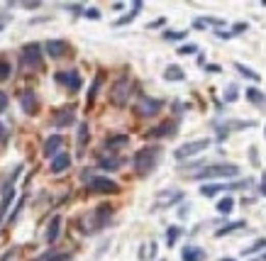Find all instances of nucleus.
Instances as JSON below:
<instances>
[{
	"label": "nucleus",
	"mask_w": 266,
	"mask_h": 261,
	"mask_svg": "<svg viewBox=\"0 0 266 261\" xmlns=\"http://www.w3.org/2000/svg\"><path fill=\"white\" fill-rule=\"evenodd\" d=\"M159 159H161V147H144V149H139L134 154L132 163L139 176H149L156 169Z\"/></svg>",
	"instance_id": "1"
},
{
	"label": "nucleus",
	"mask_w": 266,
	"mask_h": 261,
	"mask_svg": "<svg viewBox=\"0 0 266 261\" xmlns=\"http://www.w3.org/2000/svg\"><path fill=\"white\" fill-rule=\"evenodd\" d=\"M239 169L234 163H217V166H205L196 174H190L193 181H210V178H237Z\"/></svg>",
	"instance_id": "2"
},
{
	"label": "nucleus",
	"mask_w": 266,
	"mask_h": 261,
	"mask_svg": "<svg viewBox=\"0 0 266 261\" xmlns=\"http://www.w3.org/2000/svg\"><path fill=\"white\" fill-rule=\"evenodd\" d=\"M42 44H25L22 46V54H20V64L25 66V68H32V71H42L44 68V59H42Z\"/></svg>",
	"instance_id": "3"
},
{
	"label": "nucleus",
	"mask_w": 266,
	"mask_h": 261,
	"mask_svg": "<svg viewBox=\"0 0 266 261\" xmlns=\"http://www.w3.org/2000/svg\"><path fill=\"white\" fill-rule=\"evenodd\" d=\"M110 218H112V205L110 203L98 205L95 210H93V215H90V227L86 229V232H98V229H103L108 222H110Z\"/></svg>",
	"instance_id": "4"
},
{
	"label": "nucleus",
	"mask_w": 266,
	"mask_h": 261,
	"mask_svg": "<svg viewBox=\"0 0 266 261\" xmlns=\"http://www.w3.org/2000/svg\"><path fill=\"white\" fill-rule=\"evenodd\" d=\"M247 185H252L249 178H244V181H234V183H203V188H200V196H203V198H212V196H217L220 191H237V188H247Z\"/></svg>",
	"instance_id": "5"
},
{
	"label": "nucleus",
	"mask_w": 266,
	"mask_h": 261,
	"mask_svg": "<svg viewBox=\"0 0 266 261\" xmlns=\"http://www.w3.org/2000/svg\"><path fill=\"white\" fill-rule=\"evenodd\" d=\"M210 147V139H193V141H186L183 147H178L176 152H174V156H176L178 161L181 159H190V156H198L200 152H205Z\"/></svg>",
	"instance_id": "6"
},
{
	"label": "nucleus",
	"mask_w": 266,
	"mask_h": 261,
	"mask_svg": "<svg viewBox=\"0 0 266 261\" xmlns=\"http://www.w3.org/2000/svg\"><path fill=\"white\" fill-rule=\"evenodd\" d=\"M20 171H22V166H17V169L12 171V178L5 183V188H3V198H0V222H3V218H5V212H8V207H10L12 198H15V178L20 176Z\"/></svg>",
	"instance_id": "7"
},
{
	"label": "nucleus",
	"mask_w": 266,
	"mask_h": 261,
	"mask_svg": "<svg viewBox=\"0 0 266 261\" xmlns=\"http://www.w3.org/2000/svg\"><path fill=\"white\" fill-rule=\"evenodd\" d=\"M88 191H93V193H117V191H120V185L115 183L112 178H105V176H93V178H88Z\"/></svg>",
	"instance_id": "8"
},
{
	"label": "nucleus",
	"mask_w": 266,
	"mask_h": 261,
	"mask_svg": "<svg viewBox=\"0 0 266 261\" xmlns=\"http://www.w3.org/2000/svg\"><path fill=\"white\" fill-rule=\"evenodd\" d=\"M127 96H130V81H127V78H120V81L112 86V93H110L112 105L125 108V105H127Z\"/></svg>",
	"instance_id": "9"
},
{
	"label": "nucleus",
	"mask_w": 266,
	"mask_h": 261,
	"mask_svg": "<svg viewBox=\"0 0 266 261\" xmlns=\"http://www.w3.org/2000/svg\"><path fill=\"white\" fill-rule=\"evenodd\" d=\"M76 122V110L71 108H59L54 112V117H52V125H54L56 130H64V127H71Z\"/></svg>",
	"instance_id": "10"
},
{
	"label": "nucleus",
	"mask_w": 266,
	"mask_h": 261,
	"mask_svg": "<svg viewBox=\"0 0 266 261\" xmlns=\"http://www.w3.org/2000/svg\"><path fill=\"white\" fill-rule=\"evenodd\" d=\"M54 78L59 81V83H64V86H66L68 90H71V93L81 90V83H83V81H81V74H78L76 68H68V71H59V74H56Z\"/></svg>",
	"instance_id": "11"
},
{
	"label": "nucleus",
	"mask_w": 266,
	"mask_h": 261,
	"mask_svg": "<svg viewBox=\"0 0 266 261\" xmlns=\"http://www.w3.org/2000/svg\"><path fill=\"white\" fill-rule=\"evenodd\" d=\"M164 108V103L156 98H147V96H139V103H137V112L142 115V117H152L156 115L159 110Z\"/></svg>",
	"instance_id": "12"
},
{
	"label": "nucleus",
	"mask_w": 266,
	"mask_h": 261,
	"mask_svg": "<svg viewBox=\"0 0 266 261\" xmlns=\"http://www.w3.org/2000/svg\"><path fill=\"white\" fill-rule=\"evenodd\" d=\"M20 105L27 115H37V110H39V100H37V93L30 90V88H25L22 93H20Z\"/></svg>",
	"instance_id": "13"
},
{
	"label": "nucleus",
	"mask_w": 266,
	"mask_h": 261,
	"mask_svg": "<svg viewBox=\"0 0 266 261\" xmlns=\"http://www.w3.org/2000/svg\"><path fill=\"white\" fill-rule=\"evenodd\" d=\"M178 130V122L176 120H166V122H161L159 127H154V130L149 132V137L152 139H164V137H174Z\"/></svg>",
	"instance_id": "14"
},
{
	"label": "nucleus",
	"mask_w": 266,
	"mask_h": 261,
	"mask_svg": "<svg viewBox=\"0 0 266 261\" xmlns=\"http://www.w3.org/2000/svg\"><path fill=\"white\" fill-rule=\"evenodd\" d=\"M61 147H64V137L61 134H49L44 141V156L54 159L56 154H61Z\"/></svg>",
	"instance_id": "15"
},
{
	"label": "nucleus",
	"mask_w": 266,
	"mask_h": 261,
	"mask_svg": "<svg viewBox=\"0 0 266 261\" xmlns=\"http://www.w3.org/2000/svg\"><path fill=\"white\" fill-rule=\"evenodd\" d=\"M44 52L52 59H59V56H64L68 52V44L64 42V39H49V42L44 44Z\"/></svg>",
	"instance_id": "16"
},
{
	"label": "nucleus",
	"mask_w": 266,
	"mask_h": 261,
	"mask_svg": "<svg viewBox=\"0 0 266 261\" xmlns=\"http://www.w3.org/2000/svg\"><path fill=\"white\" fill-rule=\"evenodd\" d=\"M183 198V193H178V191H164V193H159V198H156V210H164V207H168L171 203H178Z\"/></svg>",
	"instance_id": "17"
},
{
	"label": "nucleus",
	"mask_w": 266,
	"mask_h": 261,
	"mask_svg": "<svg viewBox=\"0 0 266 261\" xmlns=\"http://www.w3.org/2000/svg\"><path fill=\"white\" fill-rule=\"evenodd\" d=\"M181 259L183 261H205V251L196 247V244H186L181 249Z\"/></svg>",
	"instance_id": "18"
},
{
	"label": "nucleus",
	"mask_w": 266,
	"mask_h": 261,
	"mask_svg": "<svg viewBox=\"0 0 266 261\" xmlns=\"http://www.w3.org/2000/svg\"><path fill=\"white\" fill-rule=\"evenodd\" d=\"M61 215H54L52 222H49V227H46V244H54L59 240V232H61Z\"/></svg>",
	"instance_id": "19"
},
{
	"label": "nucleus",
	"mask_w": 266,
	"mask_h": 261,
	"mask_svg": "<svg viewBox=\"0 0 266 261\" xmlns=\"http://www.w3.org/2000/svg\"><path fill=\"white\" fill-rule=\"evenodd\" d=\"M68 166H71V156L66 152L56 154L54 159H52V174H61V171H66Z\"/></svg>",
	"instance_id": "20"
},
{
	"label": "nucleus",
	"mask_w": 266,
	"mask_h": 261,
	"mask_svg": "<svg viewBox=\"0 0 266 261\" xmlns=\"http://www.w3.org/2000/svg\"><path fill=\"white\" fill-rule=\"evenodd\" d=\"M127 141H130L127 134H112V137L105 139V149H108V152H117L120 147H127Z\"/></svg>",
	"instance_id": "21"
},
{
	"label": "nucleus",
	"mask_w": 266,
	"mask_h": 261,
	"mask_svg": "<svg viewBox=\"0 0 266 261\" xmlns=\"http://www.w3.org/2000/svg\"><path fill=\"white\" fill-rule=\"evenodd\" d=\"M244 96H247V100H249V103H254V105H261V108L266 105L264 90H259V88H244Z\"/></svg>",
	"instance_id": "22"
},
{
	"label": "nucleus",
	"mask_w": 266,
	"mask_h": 261,
	"mask_svg": "<svg viewBox=\"0 0 266 261\" xmlns=\"http://www.w3.org/2000/svg\"><path fill=\"white\" fill-rule=\"evenodd\" d=\"M120 166H122L120 156H103L98 161V169H103V171H117Z\"/></svg>",
	"instance_id": "23"
},
{
	"label": "nucleus",
	"mask_w": 266,
	"mask_h": 261,
	"mask_svg": "<svg viewBox=\"0 0 266 261\" xmlns=\"http://www.w3.org/2000/svg\"><path fill=\"white\" fill-rule=\"evenodd\" d=\"M142 8H144V3H142V0H137V3L132 5V12H130V15H125V17H120V20H115L112 25H115V27H122V25H130V22H132L134 17L139 15V10H142Z\"/></svg>",
	"instance_id": "24"
},
{
	"label": "nucleus",
	"mask_w": 266,
	"mask_h": 261,
	"mask_svg": "<svg viewBox=\"0 0 266 261\" xmlns=\"http://www.w3.org/2000/svg\"><path fill=\"white\" fill-rule=\"evenodd\" d=\"M234 68H237V71H239V76L249 78V81H254V83H259V81H261V76H259V74H256L254 68H249V66L239 64V61H234Z\"/></svg>",
	"instance_id": "25"
},
{
	"label": "nucleus",
	"mask_w": 266,
	"mask_h": 261,
	"mask_svg": "<svg viewBox=\"0 0 266 261\" xmlns=\"http://www.w3.org/2000/svg\"><path fill=\"white\" fill-rule=\"evenodd\" d=\"M100 83H103V74H98V76L93 78V83H90V90H88V98H86V105H93L95 103V96H98V90H100Z\"/></svg>",
	"instance_id": "26"
},
{
	"label": "nucleus",
	"mask_w": 266,
	"mask_h": 261,
	"mask_svg": "<svg viewBox=\"0 0 266 261\" xmlns=\"http://www.w3.org/2000/svg\"><path fill=\"white\" fill-rule=\"evenodd\" d=\"M186 74H183V68L181 66H166V71H164V81H183Z\"/></svg>",
	"instance_id": "27"
},
{
	"label": "nucleus",
	"mask_w": 266,
	"mask_h": 261,
	"mask_svg": "<svg viewBox=\"0 0 266 261\" xmlns=\"http://www.w3.org/2000/svg\"><path fill=\"white\" fill-rule=\"evenodd\" d=\"M247 227V222L244 220H237V222H227L225 227H220L217 232H215V237H225V234H230V232H234V229H242Z\"/></svg>",
	"instance_id": "28"
},
{
	"label": "nucleus",
	"mask_w": 266,
	"mask_h": 261,
	"mask_svg": "<svg viewBox=\"0 0 266 261\" xmlns=\"http://www.w3.org/2000/svg\"><path fill=\"white\" fill-rule=\"evenodd\" d=\"M88 137H90L88 125H86V122H81V127H78V154L86 149V144H88Z\"/></svg>",
	"instance_id": "29"
},
{
	"label": "nucleus",
	"mask_w": 266,
	"mask_h": 261,
	"mask_svg": "<svg viewBox=\"0 0 266 261\" xmlns=\"http://www.w3.org/2000/svg\"><path fill=\"white\" fill-rule=\"evenodd\" d=\"M232 210H234V200H232L230 196L222 198L220 203H217V212H220V215H230Z\"/></svg>",
	"instance_id": "30"
},
{
	"label": "nucleus",
	"mask_w": 266,
	"mask_h": 261,
	"mask_svg": "<svg viewBox=\"0 0 266 261\" xmlns=\"http://www.w3.org/2000/svg\"><path fill=\"white\" fill-rule=\"evenodd\" d=\"M181 227H166V247H176V240L181 237Z\"/></svg>",
	"instance_id": "31"
},
{
	"label": "nucleus",
	"mask_w": 266,
	"mask_h": 261,
	"mask_svg": "<svg viewBox=\"0 0 266 261\" xmlns=\"http://www.w3.org/2000/svg\"><path fill=\"white\" fill-rule=\"evenodd\" d=\"M186 34L188 32H183V30H166L164 32V39L166 42H181V39H186Z\"/></svg>",
	"instance_id": "32"
},
{
	"label": "nucleus",
	"mask_w": 266,
	"mask_h": 261,
	"mask_svg": "<svg viewBox=\"0 0 266 261\" xmlns=\"http://www.w3.org/2000/svg\"><path fill=\"white\" fill-rule=\"evenodd\" d=\"M264 247H266V237H264V240H256L254 244H252V247H247L242 254H244V256H252V254H256V251H264Z\"/></svg>",
	"instance_id": "33"
},
{
	"label": "nucleus",
	"mask_w": 266,
	"mask_h": 261,
	"mask_svg": "<svg viewBox=\"0 0 266 261\" xmlns=\"http://www.w3.org/2000/svg\"><path fill=\"white\" fill-rule=\"evenodd\" d=\"M237 98H239V88L230 86V88H227V93H225V103H234Z\"/></svg>",
	"instance_id": "34"
},
{
	"label": "nucleus",
	"mask_w": 266,
	"mask_h": 261,
	"mask_svg": "<svg viewBox=\"0 0 266 261\" xmlns=\"http://www.w3.org/2000/svg\"><path fill=\"white\" fill-rule=\"evenodd\" d=\"M196 52H198L196 44H183V46H178V54L181 56H190V54H196Z\"/></svg>",
	"instance_id": "35"
},
{
	"label": "nucleus",
	"mask_w": 266,
	"mask_h": 261,
	"mask_svg": "<svg viewBox=\"0 0 266 261\" xmlns=\"http://www.w3.org/2000/svg\"><path fill=\"white\" fill-rule=\"evenodd\" d=\"M10 74H12L10 64H8V61H0V81H8V78H10Z\"/></svg>",
	"instance_id": "36"
},
{
	"label": "nucleus",
	"mask_w": 266,
	"mask_h": 261,
	"mask_svg": "<svg viewBox=\"0 0 266 261\" xmlns=\"http://www.w3.org/2000/svg\"><path fill=\"white\" fill-rule=\"evenodd\" d=\"M64 10H71L74 15H83L86 8H83V5H78V3H66V5H64Z\"/></svg>",
	"instance_id": "37"
},
{
	"label": "nucleus",
	"mask_w": 266,
	"mask_h": 261,
	"mask_svg": "<svg viewBox=\"0 0 266 261\" xmlns=\"http://www.w3.org/2000/svg\"><path fill=\"white\" fill-rule=\"evenodd\" d=\"M247 30H249V25H247V22H237V25H232V37L234 34H242V32H247Z\"/></svg>",
	"instance_id": "38"
},
{
	"label": "nucleus",
	"mask_w": 266,
	"mask_h": 261,
	"mask_svg": "<svg viewBox=\"0 0 266 261\" xmlns=\"http://www.w3.org/2000/svg\"><path fill=\"white\" fill-rule=\"evenodd\" d=\"M44 261H71V254H52Z\"/></svg>",
	"instance_id": "39"
},
{
	"label": "nucleus",
	"mask_w": 266,
	"mask_h": 261,
	"mask_svg": "<svg viewBox=\"0 0 266 261\" xmlns=\"http://www.w3.org/2000/svg\"><path fill=\"white\" fill-rule=\"evenodd\" d=\"M193 27H196V30H205V27H208V17H198V20H193Z\"/></svg>",
	"instance_id": "40"
},
{
	"label": "nucleus",
	"mask_w": 266,
	"mask_h": 261,
	"mask_svg": "<svg viewBox=\"0 0 266 261\" xmlns=\"http://www.w3.org/2000/svg\"><path fill=\"white\" fill-rule=\"evenodd\" d=\"M22 205H25V198H20V200H17V205H15V210H12V215H10V222L15 218H17V215H20V210H22Z\"/></svg>",
	"instance_id": "41"
},
{
	"label": "nucleus",
	"mask_w": 266,
	"mask_h": 261,
	"mask_svg": "<svg viewBox=\"0 0 266 261\" xmlns=\"http://www.w3.org/2000/svg\"><path fill=\"white\" fill-rule=\"evenodd\" d=\"M86 17H90V20H100V12L95 10V8H86V12H83Z\"/></svg>",
	"instance_id": "42"
},
{
	"label": "nucleus",
	"mask_w": 266,
	"mask_h": 261,
	"mask_svg": "<svg viewBox=\"0 0 266 261\" xmlns=\"http://www.w3.org/2000/svg\"><path fill=\"white\" fill-rule=\"evenodd\" d=\"M8 110V96H5V90H0V112H5Z\"/></svg>",
	"instance_id": "43"
},
{
	"label": "nucleus",
	"mask_w": 266,
	"mask_h": 261,
	"mask_svg": "<svg viewBox=\"0 0 266 261\" xmlns=\"http://www.w3.org/2000/svg\"><path fill=\"white\" fill-rule=\"evenodd\" d=\"M164 25H166V20H164V17H159V20L149 22V25H147V27H149V30H156V27H164Z\"/></svg>",
	"instance_id": "44"
},
{
	"label": "nucleus",
	"mask_w": 266,
	"mask_h": 261,
	"mask_svg": "<svg viewBox=\"0 0 266 261\" xmlns=\"http://www.w3.org/2000/svg\"><path fill=\"white\" fill-rule=\"evenodd\" d=\"M205 71H208V74H220L222 68L217 64H205Z\"/></svg>",
	"instance_id": "45"
},
{
	"label": "nucleus",
	"mask_w": 266,
	"mask_h": 261,
	"mask_svg": "<svg viewBox=\"0 0 266 261\" xmlns=\"http://www.w3.org/2000/svg\"><path fill=\"white\" fill-rule=\"evenodd\" d=\"M12 20V15L10 12H5V15H0V30H3V27H5V25H8V22Z\"/></svg>",
	"instance_id": "46"
},
{
	"label": "nucleus",
	"mask_w": 266,
	"mask_h": 261,
	"mask_svg": "<svg viewBox=\"0 0 266 261\" xmlns=\"http://www.w3.org/2000/svg\"><path fill=\"white\" fill-rule=\"evenodd\" d=\"M188 212H190V205L186 203V205H181V210H178V218H188Z\"/></svg>",
	"instance_id": "47"
},
{
	"label": "nucleus",
	"mask_w": 266,
	"mask_h": 261,
	"mask_svg": "<svg viewBox=\"0 0 266 261\" xmlns=\"http://www.w3.org/2000/svg\"><path fill=\"white\" fill-rule=\"evenodd\" d=\"M249 159H252V163H259V154H256V147H252V149H249Z\"/></svg>",
	"instance_id": "48"
},
{
	"label": "nucleus",
	"mask_w": 266,
	"mask_h": 261,
	"mask_svg": "<svg viewBox=\"0 0 266 261\" xmlns=\"http://www.w3.org/2000/svg\"><path fill=\"white\" fill-rule=\"evenodd\" d=\"M25 10H37V8H42V3H22Z\"/></svg>",
	"instance_id": "49"
},
{
	"label": "nucleus",
	"mask_w": 266,
	"mask_h": 261,
	"mask_svg": "<svg viewBox=\"0 0 266 261\" xmlns=\"http://www.w3.org/2000/svg\"><path fill=\"white\" fill-rule=\"evenodd\" d=\"M215 34H217L220 39H230V37H232V34H230V32H222V30H220V32H215Z\"/></svg>",
	"instance_id": "50"
},
{
	"label": "nucleus",
	"mask_w": 266,
	"mask_h": 261,
	"mask_svg": "<svg viewBox=\"0 0 266 261\" xmlns=\"http://www.w3.org/2000/svg\"><path fill=\"white\" fill-rule=\"evenodd\" d=\"M249 261H266V251H261V256H256V259H249Z\"/></svg>",
	"instance_id": "51"
},
{
	"label": "nucleus",
	"mask_w": 266,
	"mask_h": 261,
	"mask_svg": "<svg viewBox=\"0 0 266 261\" xmlns=\"http://www.w3.org/2000/svg\"><path fill=\"white\" fill-rule=\"evenodd\" d=\"M5 137V127H3V122H0V139Z\"/></svg>",
	"instance_id": "52"
},
{
	"label": "nucleus",
	"mask_w": 266,
	"mask_h": 261,
	"mask_svg": "<svg viewBox=\"0 0 266 261\" xmlns=\"http://www.w3.org/2000/svg\"><path fill=\"white\" fill-rule=\"evenodd\" d=\"M259 191H261V196H266V185L261 183V188H259Z\"/></svg>",
	"instance_id": "53"
},
{
	"label": "nucleus",
	"mask_w": 266,
	"mask_h": 261,
	"mask_svg": "<svg viewBox=\"0 0 266 261\" xmlns=\"http://www.w3.org/2000/svg\"><path fill=\"white\" fill-rule=\"evenodd\" d=\"M3 261H10V254H8V256H5V259H3Z\"/></svg>",
	"instance_id": "54"
},
{
	"label": "nucleus",
	"mask_w": 266,
	"mask_h": 261,
	"mask_svg": "<svg viewBox=\"0 0 266 261\" xmlns=\"http://www.w3.org/2000/svg\"><path fill=\"white\" fill-rule=\"evenodd\" d=\"M220 261H234V259H220Z\"/></svg>",
	"instance_id": "55"
},
{
	"label": "nucleus",
	"mask_w": 266,
	"mask_h": 261,
	"mask_svg": "<svg viewBox=\"0 0 266 261\" xmlns=\"http://www.w3.org/2000/svg\"><path fill=\"white\" fill-rule=\"evenodd\" d=\"M159 261H166V259H159Z\"/></svg>",
	"instance_id": "56"
},
{
	"label": "nucleus",
	"mask_w": 266,
	"mask_h": 261,
	"mask_svg": "<svg viewBox=\"0 0 266 261\" xmlns=\"http://www.w3.org/2000/svg\"><path fill=\"white\" fill-rule=\"evenodd\" d=\"M0 193H3V188H0Z\"/></svg>",
	"instance_id": "57"
},
{
	"label": "nucleus",
	"mask_w": 266,
	"mask_h": 261,
	"mask_svg": "<svg viewBox=\"0 0 266 261\" xmlns=\"http://www.w3.org/2000/svg\"><path fill=\"white\" fill-rule=\"evenodd\" d=\"M264 132H266V127H264Z\"/></svg>",
	"instance_id": "58"
}]
</instances>
